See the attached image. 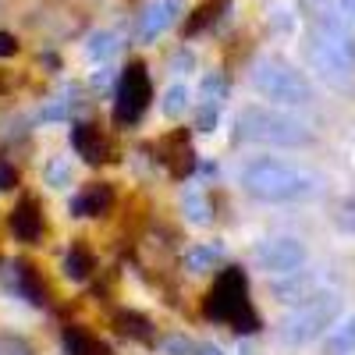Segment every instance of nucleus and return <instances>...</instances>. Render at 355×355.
<instances>
[{
    "mask_svg": "<svg viewBox=\"0 0 355 355\" xmlns=\"http://www.w3.org/2000/svg\"><path fill=\"white\" fill-rule=\"evenodd\" d=\"M239 182L249 196L263 202H302L323 192V178L291 164V160H274V157H259L249 160L239 171Z\"/></svg>",
    "mask_w": 355,
    "mask_h": 355,
    "instance_id": "obj_1",
    "label": "nucleus"
},
{
    "mask_svg": "<svg viewBox=\"0 0 355 355\" xmlns=\"http://www.w3.org/2000/svg\"><path fill=\"white\" fill-rule=\"evenodd\" d=\"M202 313L210 320H220V323H231L234 331H259V313L252 309L249 302V284H245V274L239 266H227L220 270V277L214 281L210 295L202 302Z\"/></svg>",
    "mask_w": 355,
    "mask_h": 355,
    "instance_id": "obj_2",
    "label": "nucleus"
},
{
    "mask_svg": "<svg viewBox=\"0 0 355 355\" xmlns=\"http://www.w3.org/2000/svg\"><path fill=\"white\" fill-rule=\"evenodd\" d=\"M234 135L245 139V142H263V146H309L313 142V132L291 117L284 110H270V107H245L234 121Z\"/></svg>",
    "mask_w": 355,
    "mask_h": 355,
    "instance_id": "obj_3",
    "label": "nucleus"
},
{
    "mask_svg": "<svg viewBox=\"0 0 355 355\" xmlns=\"http://www.w3.org/2000/svg\"><path fill=\"white\" fill-rule=\"evenodd\" d=\"M341 316V295L338 291H316L306 302H299L284 320H281V338L288 345H306L331 331Z\"/></svg>",
    "mask_w": 355,
    "mask_h": 355,
    "instance_id": "obj_4",
    "label": "nucleus"
},
{
    "mask_svg": "<svg viewBox=\"0 0 355 355\" xmlns=\"http://www.w3.org/2000/svg\"><path fill=\"white\" fill-rule=\"evenodd\" d=\"M252 85H256L259 96L274 100L281 107H302V103L313 100V89H309L306 75L295 71L288 61H277V57H266V61L256 64Z\"/></svg>",
    "mask_w": 355,
    "mask_h": 355,
    "instance_id": "obj_5",
    "label": "nucleus"
},
{
    "mask_svg": "<svg viewBox=\"0 0 355 355\" xmlns=\"http://www.w3.org/2000/svg\"><path fill=\"white\" fill-rule=\"evenodd\" d=\"M150 100H153V85H150V71H146L142 61H132L117 82V93H114V117L117 125H139L146 110H150Z\"/></svg>",
    "mask_w": 355,
    "mask_h": 355,
    "instance_id": "obj_6",
    "label": "nucleus"
},
{
    "mask_svg": "<svg viewBox=\"0 0 355 355\" xmlns=\"http://www.w3.org/2000/svg\"><path fill=\"white\" fill-rule=\"evenodd\" d=\"M309 61L320 71V78L331 82L334 89L352 82V43H345V40L313 36L309 40Z\"/></svg>",
    "mask_w": 355,
    "mask_h": 355,
    "instance_id": "obj_7",
    "label": "nucleus"
},
{
    "mask_svg": "<svg viewBox=\"0 0 355 355\" xmlns=\"http://www.w3.org/2000/svg\"><path fill=\"white\" fill-rule=\"evenodd\" d=\"M252 263L266 274H291V270H302L306 266V245L291 234H274V239H263L256 249H252Z\"/></svg>",
    "mask_w": 355,
    "mask_h": 355,
    "instance_id": "obj_8",
    "label": "nucleus"
},
{
    "mask_svg": "<svg viewBox=\"0 0 355 355\" xmlns=\"http://www.w3.org/2000/svg\"><path fill=\"white\" fill-rule=\"evenodd\" d=\"M11 234L25 245H40L43 234H46V217H43V206L36 196H21L11 210Z\"/></svg>",
    "mask_w": 355,
    "mask_h": 355,
    "instance_id": "obj_9",
    "label": "nucleus"
},
{
    "mask_svg": "<svg viewBox=\"0 0 355 355\" xmlns=\"http://www.w3.org/2000/svg\"><path fill=\"white\" fill-rule=\"evenodd\" d=\"M71 146L78 150V157H85L89 164H107L110 160V139L100 125H75L71 128Z\"/></svg>",
    "mask_w": 355,
    "mask_h": 355,
    "instance_id": "obj_10",
    "label": "nucleus"
},
{
    "mask_svg": "<svg viewBox=\"0 0 355 355\" xmlns=\"http://www.w3.org/2000/svg\"><path fill=\"white\" fill-rule=\"evenodd\" d=\"M270 295L277 302H306L309 295H316V277L309 270H291V274H281L274 284H270Z\"/></svg>",
    "mask_w": 355,
    "mask_h": 355,
    "instance_id": "obj_11",
    "label": "nucleus"
},
{
    "mask_svg": "<svg viewBox=\"0 0 355 355\" xmlns=\"http://www.w3.org/2000/svg\"><path fill=\"white\" fill-rule=\"evenodd\" d=\"M110 206H114V189L107 182H93L71 199V214L75 217H103Z\"/></svg>",
    "mask_w": 355,
    "mask_h": 355,
    "instance_id": "obj_12",
    "label": "nucleus"
},
{
    "mask_svg": "<svg viewBox=\"0 0 355 355\" xmlns=\"http://www.w3.org/2000/svg\"><path fill=\"white\" fill-rule=\"evenodd\" d=\"M160 146H167V157H164V164L178 174V178H185L192 167H196V153H192V146H189V135L185 132H174V135H167Z\"/></svg>",
    "mask_w": 355,
    "mask_h": 355,
    "instance_id": "obj_13",
    "label": "nucleus"
},
{
    "mask_svg": "<svg viewBox=\"0 0 355 355\" xmlns=\"http://www.w3.org/2000/svg\"><path fill=\"white\" fill-rule=\"evenodd\" d=\"M114 323H117V331H121L125 338H132V341H153V338H157L153 320L142 316V313H135V309H117Z\"/></svg>",
    "mask_w": 355,
    "mask_h": 355,
    "instance_id": "obj_14",
    "label": "nucleus"
},
{
    "mask_svg": "<svg viewBox=\"0 0 355 355\" xmlns=\"http://www.w3.org/2000/svg\"><path fill=\"white\" fill-rule=\"evenodd\" d=\"M15 277H18V291L25 295L28 302H36V306L46 302V281L40 277L36 263H15Z\"/></svg>",
    "mask_w": 355,
    "mask_h": 355,
    "instance_id": "obj_15",
    "label": "nucleus"
},
{
    "mask_svg": "<svg viewBox=\"0 0 355 355\" xmlns=\"http://www.w3.org/2000/svg\"><path fill=\"white\" fill-rule=\"evenodd\" d=\"M64 274H68V281H89L96 274V256L85 249V242H75L71 249H68V256H64Z\"/></svg>",
    "mask_w": 355,
    "mask_h": 355,
    "instance_id": "obj_16",
    "label": "nucleus"
},
{
    "mask_svg": "<svg viewBox=\"0 0 355 355\" xmlns=\"http://www.w3.org/2000/svg\"><path fill=\"white\" fill-rule=\"evenodd\" d=\"M352 352H355V313L334 323L327 341H323V355H352Z\"/></svg>",
    "mask_w": 355,
    "mask_h": 355,
    "instance_id": "obj_17",
    "label": "nucleus"
},
{
    "mask_svg": "<svg viewBox=\"0 0 355 355\" xmlns=\"http://www.w3.org/2000/svg\"><path fill=\"white\" fill-rule=\"evenodd\" d=\"M64 348H68V355H110V348L96 334H89L85 327H68L64 331Z\"/></svg>",
    "mask_w": 355,
    "mask_h": 355,
    "instance_id": "obj_18",
    "label": "nucleus"
},
{
    "mask_svg": "<svg viewBox=\"0 0 355 355\" xmlns=\"http://www.w3.org/2000/svg\"><path fill=\"white\" fill-rule=\"evenodd\" d=\"M220 259H224L220 245H206V242H199V245H192V249L185 252L182 266H185L189 274H202V270H214Z\"/></svg>",
    "mask_w": 355,
    "mask_h": 355,
    "instance_id": "obj_19",
    "label": "nucleus"
},
{
    "mask_svg": "<svg viewBox=\"0 0 355 355\" xmlns=\"http://www.w3.org/2000/svg\"><path fill=\"white\" fill-rule=\"evenodd\" d=\"M224 8H227V0H206V4H199V8L192 11L189 25H185V36H196V33H202V28H210V25L220 18Z\"/></svg>",
    "mask_w": 355,
    "mask_h": 355,
    "instance_id": "obj_20",
    "label": "nucleus"
},
{
    "mask_svg": "<svg viewBox=\"0 0 355 355\" xmlns=\"http://www.w3.org/2000/svg\"><path fill=\"white\" fill-rule=\"evenodd\" d=\"M164 110H167V117H182V114L189 110V89H185V85H174V89H167Z\"/></svg>",
    "mask_w": 355,
    "mask_h": 355,
    "instance_id": "obj_21",
    "label": "nucleus"
},
{
    "mask_svg": "<svg viewBox=\"0 0 355 355\" xmlns=\"http://www.w3.org/2000/svg\"><path fill=\"white\" fill-rule=\"evenodd\" d=\"M185 214H189V220H196V224H210L214 217H210V202H206V196H189L185 199Z\"/></svg>",
    "mask_w": 355,
    "mask_h": 355,
    "instance_id": "obj_22",
    "label": "nucleus"
},
{
    "mask_svg": "<svg viewBox=\"0 0 355 355\" xmlns=\"http://www.w3.org/2000/svg\"><path fill=\"white\" fill-rule=\"evenodd\" d=\"M0 355H36V348L18 334H0Z\"/></svg>",
    "mask_w": 355,
    "mask_h": 355,
    "instance_id": "obj_23",
    "label": "nucleus"
},
{
    "mask_svg": "<svg viewBox=\"0 0 355 355\" xmlns=\"http://www.w3.org/2000/svg\"><path fill=\"white\" fill-rule=\"evenodd\" d=\"M334 224H338L341 231L355 234V196L341 199V206H338V214H334Z\"/></svg>",
    "mask_w": 355,
    "mask_h": 355,
    "instance_id": "obj_24",
    "label": "nucleus"
},
{
    "mask_svg": "<svg viewBox=\"0 0 355 355\" xmlns=\"http://www.w3.org/2000/svg\"><path fill=\"white\" fill-rule=\"evenodd\" d=\"M64 182H71V164H64V160H50L46 164V185H64Z\"/></svg>",
    "mask_w": 355,
    "mask_h": 355,
    "instance_id": "obj_25",
    "label": "nucleus"
},
{
    "mask_svg": "<svg viewBox=\"0 0 355 355\" xmlns=\"http://www.w3.org/2000/svg\"><path fill=\"white\" fill-rule=\"evenodd\" d=\"M196 128H199L202 135H210V132L217 128V107H214V103H202V107H199V117H196Z\"/></svg>",
    "mask_w": 355,
    "mask_h": 355,
    "instance_id": "obj_26",
    "label": "nucleus"
},
{
    "mask_svg": "<svg viewBox=\"0 0 355 355\" xmlns=\"http://www.w3.org/2000/svg\"><path fill=\"white\" fill-rule=\"evenodd\" d=\"M164 352H167V355H192L196 348H192V341H185L182 334H171V338L164 341Z\"/></svg>",
    "mask_w": 355,
    "mask_h": 355,
    "instance_id": "obj_27",
    "label": "nucleus"
},
{
    "mask_svg": "<svg viewBox=\"0 0 355 355\" xmlns=\"http://www.w3.org/2000/svg\"><path fill=\"white\" fill-rule=\"evenodd\" d=\"M18 185V174L11 164H0V189H15Z\"/></svg>",
    "mask_w": 355,
    "mask_h": 355,
    "instance_id": "obj_28",
    "label": "nucleus"
},
{
    "mask_svg": "<svg viewBox=\"0 0 355 355\" xmlns=\"http://www.w3.org/2000/svg\"><path fill=\"white\" fill-rule=\"evenodd\" d=\"M18 53V40L11 33H0V57H15Z\"/></svg>",
    "mask_w": 355,
    "mask_h": 355,
    "instance_id": "obj_29",
    "label": "nucleus"
},
{
    "mask_svg": "<svg viewBox=\"0 0 355 355\" xmlns=\"http://www.w3.org/2000/svg\"><path fill=\"white\" fill-rule=\"evenodd\" d=\"M192 355H224V348H217V345H210V341H202Z\"/></svg>",
    "mask_w": 355,
    "mask_h": 355,
    "instance_id": "obj_30",
    "label": "nucleus"
}]
</instances>
